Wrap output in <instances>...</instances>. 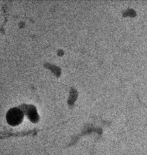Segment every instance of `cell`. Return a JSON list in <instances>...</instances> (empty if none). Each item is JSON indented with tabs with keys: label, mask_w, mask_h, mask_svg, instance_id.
Instances as JSON below:
<instances>
[{
	"label": "cell",
	"mask_w": 147,
	"mask_h": 155,
	"mask_svg": "<svg viewBox=\"0 0 147 155\" xmlns=\"http://www.w3.org/2000/svg\"><path fill=\"white\" fill-rule=\"evenodd\" d=\"M22 118V111L18 108H13L10 109L6 114V119L7 122L12 125H15L19 124Z\"/></svg>",
	"instance_id": "cell-1"
}]
</instances>
